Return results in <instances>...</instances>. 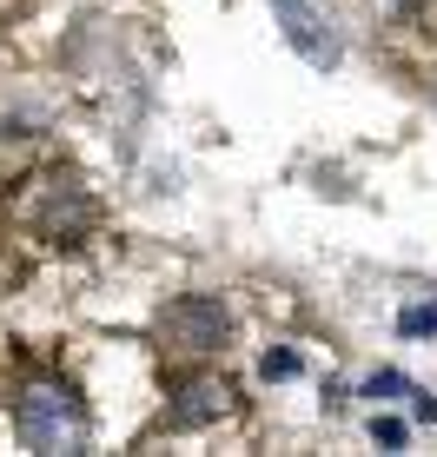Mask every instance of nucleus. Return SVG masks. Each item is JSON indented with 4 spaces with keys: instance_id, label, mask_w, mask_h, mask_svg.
<instances>
[{
    "instance_id": "f257e3e1",
    "label": "nucleus",
    "mask_w": 437,
    "mask_h": 457,
    "mask_svg": "<svg viewBox=\"0 0 437 457\" xmlns=\"http://www.w3.org/2000/svg\"><path fill=\"white\" fill-rule=\"evenodd\" d=\"M13 431H21L27 451H80L87 445V404L73 398V385H27L21 404H13Z\"/></svg>"
},
{
    "instance_id": "0eeeda50",
    "label": "nucleus",
    "mask_w": 437,
    "mask_h": 457,
    "mask_svg": "<svg viewBox=\"0 0 437 457\" xmlns=\"http://www.w3.org/2000/svg\"><path fill=\"white\" fill-rule=\"evenodd\" d=\"M398 332H404V338H437V298H431V305L398 312Z\"/></svg>"
},
{
    "instance_id": "f03ea898",
    "label": "nucleus",
    "mask_w": 437,
    "mask_h": 457,
    "mask_svg": "<svg viewBox=\"0 0 437 457\" xmlns=\"http://www.w3.org/2000/svg\"><path fill=\"white\" fill-rule=\"evenodd\" d=\"M232 332V312H226V298H212V292H179L173 305L160 312V345L166 352H218Z\"/></svg>"
},
{
    "instance_id": "7ed1b4c3",
    "label": "nucleus",
    "mask_w": 437,
    "mask_h": 457,
    "mask_svg": "<svg viewBox=\"0 0 437 457\" xmlns=\"http://www.w3.org/2000/svg\"><path fill=\"white\" fill-rule=\"evenodd\" d=\"M272 21H278V34H285V46L305 60V67H318V73H332L338 60H345V46H338L332 34V21H325L311 0H272Z\"/></svg>"
},
{
    "instance_id": "423d86ee",
    "label": "nucleus",
    "mask_w": 437,
    "mask_h": 457,
    "mask_svg": "<svg viewBox=\"0 0 437 457\" xmlns=\"http://www.w3.org/2000/svg\"><path fill=\"white\" fill-rule=\"evenodd\" d=\"M371 445L404 451V445H411V424H404V418H392V411H378V418H371Z\"/></svg>"
},
{
    "instance_id": "39448f33",
    "label": "nucleus",
    "mask_w": 437,
    "mask_h": 457,
    "mask_svg": "<svg viewBox=\"0 0 437 457\" xmlns=\"http://www.w3.org/2000/svg\"><path fill=\"white\" fill-rule=\"evenodd\" d=\"M365 398H404V404H411V418H425V424H437V398H431V391L425 385H411V378H404V371H378V378H365Z\"/></svg>"
},
{
    "instance_id": "20e7f679",
    "label": "nucleus",
    "mask_w": 437,
    "mask_h": 457,
    "mask_svg": "<svg viewBox=\"0 0 437 457\" xmlns=\"http://www.w3.org/2000/svg\"><path fill=\"white\" fill-rule=\"evenodd\" d=\"M232 398H239V391H232L226 378H212V371L186 378L173 391V404H166V431H206V424L232 418Z\"/></svg>"
},
{
    "instance_id": "6e6552de",
    "label": "nucleus",
    "mask_w": 437,
    "mask_h": 457,
    "mask_svg": "<svg viewBox=\"0 0 437 457\" xmlns=\"http://www.w3.org/2000/svg\"><path fill=\"white\" fill-rule=\"evenodd\" d=\"M265 378H299V352H265Z\"/></svg>"
}]
</instances>
